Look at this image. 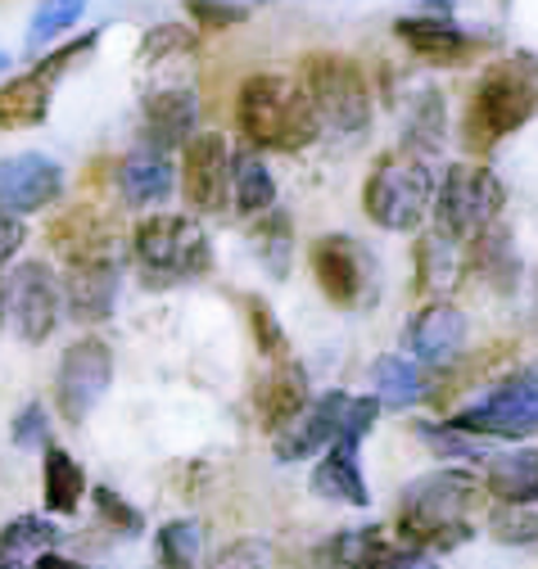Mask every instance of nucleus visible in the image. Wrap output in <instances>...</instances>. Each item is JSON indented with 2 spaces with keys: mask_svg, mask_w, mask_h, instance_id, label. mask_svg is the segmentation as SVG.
Segmentation results:
<instances>
[{
  "mask_svg": "<svg viewBox=\"0 0 538 569\" xmlns=\"http://www.w3.org/2000/svg\"><path fill=\"white\" fill-rule=\"evenodd\" d=\"M480 479L470 470L444 466L421 479H412L398 497V533L402 547H421V551H452L461 542L476 538V529L466 525V511L476 507Z\"/></svg>",
  "mask_w": 538,
  "mask_h": 569,
  "instance_id": "nucleus-1",
  "label": "nucleus"
},
{
  "mask_svg": "<svg viewBox=\"0 0 538 569\" xmlns=\"http://www.w3.org/2000/svg\"><path fill=\"white\" fill-rule=\"evenodd\" d=\"M236 122H240V136L249 140V150H281V154L312 146L321 131V118L303 96V87L281 73L245 78L236 100Z\"/></svg>",
  "mask_w": 538,
  "mask_h": 569,
  "instance_id": "nucleus-2",
  "label": "nucleus"
},
{
  "mask_svg": "<svg viewBox=\"0 0 538 569\" xmlns=\"http://www.w3.org/2000/svg\"><path fill=\"white\" fill-rule=\"evenodd\" d=\"M507 208V186L485 163H448L435 181L430 199V227L444 244H470L489 231Z\"/></svg>",
  "mask_w": 538,
  "mask_h": 569,
  "instance_id": "nucleus-3",
  "label": "nucleus"
},
{
  "mask_svg": "<svg viewBox=\"0 0 538 569\" xmlns=\"http://www.w3.org/2000/svg\"><path fill=\"white\" fill-rule=\"evenodd\" d=\"M131 258L155 284H177L213 271V240L190 212H150L131 231Z\"/></svg>",
  "mask_w": 538,
  "mask_h": 569,
  "instance_id": "nucleus-4",
  "label": "nucleus"
},
{
  "mask_svg": "<svg viewBox=\"0 0 538 569\" xmlns=\"http://www.w3.org/2000/svg\"><path fill=\"white\" fill-rule=\"evenodd\" d=\"M435 181H439V172L421 154H408V150L380 154L362 181V212L380 231H398V236L417 231L421 218H430Z\"/></svg>",
  "mask_w": 538,
  "mask_h": 569,
  "instance_id": "nucleus-5",
  "label": "nucleus"
},
{
  "mask_svg": "<svg viewBox=\"0 0 538 569\" xmlns=\"http://www.w3.org/2000/svg\"><path fill=\"white\" fill-rule=\"evenodd\" d=\"M380 416L376 393H345L330 389L317 402H308L286 430H277V461L295 466L317 452H326L335 439H367Z\"/></svg>",
  "mask_w": 538,
  "mask_h": 569,
  "instance_id": "nucleus-6",
  "label": "nucleus"
},
{
  "mask_svg": "<svg viewBox=\"0 0 538 569\" xmlns=\"http://www.w3.org/2000/svg\"><path fill=\"white\" fill-rule=\"evenodd\" d=\"M538 113V87L520 63H494L480 78V87L470 91L466 118H461V136L466 146L485 154L498 140H507L511 131H520L529 118Z\"/></svg>",
  "mask_w": 538,
  "mask_h": 569,
  "instance_id": "nucleus-7",
  "label": "nucleus"
},
{
  "mask_svg": "<svg viewBox=\"0 0 538 569\" xmlns=\"http://www.w3.org/2000/svg\"><path fill=\"white\" fill-rule=\"evenodd\" d=\"M299 87L312 100L321 127H335L349 140L371 131V87L349 54H308L299 68Z\"/></svg>",
  "mask_w": 538,
  "mask_h": 569,
  "instance_id": "nucleus-8",
  "label": "nucleus"
},
{
  "mask_svg": "<svg viewBox=\"0 0 538 569\" xmlns=\"http://www.w3.org/2000/svg\"><path fill=\"white\" fill-rule=\"evenodd\" d=\"M100 46V32H87L78 41H63L59 50L41 54L28 73L10 78L0 87V131H28V127H41L50 118V100H54V87L73 73V63L87 59L91 50Z\"/></svg>",
  "mask_w": 538,
  "mask_h": 569,
  "instance_id": "nucleus-9",
  "label": "nucleus"
},
{
  "mask_svg": "<svg viewBox=\"0 0 538 569\" xmlns=\"http://www.w3.org/2000/svg\"><path fill=\"white\" fill-rule=\"evenodd\" d=\"M63 295L59 276L46 258H23L0 280V321H10V330L23 343H46L59 326Z\"/></svg>",
  "mask_w": 538,
  "mask_h": 569,
  "instance_id": "nucleus-10",
  "label": "nucleus"
},
{
  "mask_svg": "<svg viewBox=\"0 0 538 569\" xmlns=\"http://www.w3.org/2000/svg\"><path fill=\"white\" fill-rule=\"evenodd\" d=\"M448 425L476 435V439H529V435H538V367L507 376L502 385H494L489 398L461 407Z\"/></svg>",
  "mask_w": 538,
  "mask_h": 569,
  "instance_id": "nucleus-11",
  "label": "nucleus"
},
{
  "mask_svg": "<svg viewBox=\"0 0 538 569\" xmlns=\"http://www.w3.org/2000/svg\"><path fill=\"white\" fill-rule=\"evenodd\" d=\"M113 385V348L96 335L78 339L69 352L59 358V371H54V402H59V416L69 425H87V416L104 402Z\"/></svg>",
  "mask_w": 538,
  "mask_h": 569,
  "instance_id": "nucleus-12",
  "label": "nucleus"
},
{
  "mask_svg": "<svg viewBox=\"0 0 538 569\" xmlns=\"http://www.w3.org/2000/svg\"><path fill=\"white\" fill-rule=\"evenodd\" d=\"M312 276H317V290L335 303V308H358L376 280V262L367 253L362 240L353 236H321L308 253Z\"/></svg>",
  "mask_w": 538,
  "mask_h": 569,
  "instance_id": "nucleus-13",
  "label": "nucleus"
},
{
  "mask_svg": "<svg viewBox=\"0 0 538 569\" xmlns=\"http://www.w3.org/2000/svg\"><path fill=\"white\" fill-rule=\"evenodd\" d=\"M181 194L195 212H222L231 203V146L222 131H195L186 140Z\"/></svg>",
  "mask_w": 538,
  "mask_h": 569,
  "instance_id": "nucleus-14",
  "label": "nucleus"
},
{
  "mask_svg": "<svg viewBox=\"0 0 538 569\" xmlns=\"http://www.w3.org/2000/svg\"><path fill=\"white\" fill-rule=\"evenodd\" d=\"M63 194V168L50 154L23 150L0 159V212L10 218H32V212L54 208Z\"/></svg>",
  "mask_w": 538,
  "mask_h": 569,
  "instance_id": "nucleus-15",
  "label": "nucleus"
},
{
  "mask_svg": "<svg viewBox=\"0 0 538 569\" xmlns=\"http://www.w3.org/2000/svg\"><path fill=\"white\" fill-rule=\"evenodd\" d=\"M466 335H470L466 312L457 303L435 299V303H426V308L412 312L408 330H402V352H408V362H421V367L439 371V367H448V362L461 358Z\"/></svg>",
  "mask_w": 538,
  "mask_h": 569,
  "instance_id": "nucleus-16",
  "label": "nucleus"
},
{
  "mask_svg": "<svg viewBox=\"0 0 538 569\" xmlns=\"http://www.w3.org/2000/svg\"><path fill=\"white\" fill-rule=\"evenodd\" d=\"M122 267L118 258H69V267H63V312H69L73 321H109L113 317V303H118V280Z\"/></svg>",
  "mask_w": 538,
  "mask_h": 569,
  "instance_id": "nucleus-17",
  "label": "nucleus"
},
{
  "mask_svg": "<svg viewBox=\"0 0 538 569\" xmlns=\"http://www.w3.org/2000/svg\"><path fill=\"white\" fill-rule=\"evenodd\" d=\"M141 131H146V150L159 154L186 150V140L199 131V96L190 87L150 91L141 104Z\"/></svg>",
  "mask_w": 538,
  "mask_h": 569,
  "instance_id": "nucleus-18",
  "label": "nucleus"
},
{
  "mask_svg": "<svg viewBox=\"0 0 538 569\" xmlns=\"http://www.w3.org/2000/svg\"><path fill=\"white\" fill-rule=\"evenodd\" d=\"M398 41L408 46L417 59L435 63V68H452V63H466L470 54H476V37H470L461 23L452 19H439V14H402L393 23Z\"/></svg>",
  "mask_w": 538,
  "mask_h": 569,
  "instance_id": "nucleus-19",
  "label": "nucleus"
},
{
  "mask_svg": "<svg viewBox=\"0 0 538 569\" xmlns=\"http://www.w3.org/2000/svg\"><path fill=\"white\" fill-rule=\"evenodd\" d=\"M362 439H335L312 466V492L335 507H371V488L362 475Z\"/></svg>",
  "mask_w": 538,
  "mask_h": 569,
  "instance_id": "nucleus-20",
  "label": "nucleus"
},
{
  "mask_svg": "<svg viewBox=\"0 0 538 569\" xmlns=\"http://www.w3.org/2000/svg\"><path fill=\"white\" fill-rule=\"evenodd\" d=\"M113 181H118V194L131 208H159L177 190V168H172V154H159V150H146L141 146V150H131L118 163Z\"/></svg>",
  "mask_w": 538,
  "mask_h": 569,
  "instance_id": "nucleus-21",
  "label": "nucleus"
},
{
  "mask_svg": "<svg viewBox=\"0 0 538 569\" xmlns=\"http://www.w3.org/2000/svg\"><path fill=\"white\" fill-rule=\"evenodd\" d=\"M312 402V389H308V371L299 362H277L272 371H267L253 389V407H258V420L267 425V430H286V425Z\"/></svg>",
  "mask_w": 538,
  "mask_h": 569,
  "instance_id": "nucleus-22",
  "label": "nucleus"
},
{
  "mask_svg": "<svg viewBox=\"0 0 538 569\" xmlns=\"http://www.w3.org/2000/svg\"><path fill=\"white\" fill-rule=\"evenodd\" d=\"M466 249H470V253H466L461 267L476 276V280H485L489 290H498V295H516V290H520L525 267H520V253H516L511 231H507L502 222H494L489 231H480Z\"/></svg>",
  "mask_w": 538,
  "mask_h": 569,
  "instance_id": "nucleus-23",
  "label": "nucleus"
},
{
  "mask_svg": "<svg viewBox=\"0 0 538 569\" xmlns=\"http://www.w3.org/2000/svg\"><path fill=\"white\" fill-rule=\"evenodd\" d=\"M448 140V104H444V91L435 87H421L408 96V104H402V150L408 154H439Z\"/></svg>",
  "mask_w": 538,
  "mask_h": 569,
  "instance_id": "nucleus-24",
  "label": "nucleus"
},
{
  "mask_svg": "<svg viewBox=\"0 0 538 569\" xmlns=\"http://www.w3.org/2000/svg\"><path fill=\"white\" fill-rule=\"evenodd\" d=\"M231 208L249 222L277 208V177L267 172L258 150H236L231 154Z\"/></svg>",
  "mask_w": 538,
  "mask_h": 569,
  "instance_id": "nucleus-25",
  "label": "nucleus"
},
{
  "mask_svg": "<svg viewBox=\"0 0 538 569\" xmlns=\"http://www.w3.org/2000/svg\"><path fill=\"white\" fill-rule=\"evenodd\" d=\"M41 497H46V511L50 516H73L87 497V475L73 461V452L63 448H46V466H41Z\"/></svg>",
  "mask_w": 538,
  "mask_h": 569,
  "instance_id": "nucleus-26",
  "label": "nucleus"
},
{
  "mask_svg": "<svg viewBox=\"0 0 538 569\" xmlns=\"http://www.w3.org/2000/svg\"><path fill=\"white\" fill-rule=\"evenodd\" d=\"M385 525H362V529H340L317 547L321 569H371V560L385 551Z\"/></svg>",
  "mask_w": 538,
  "mask_h": 569,
  "instance_id": "nucleus-27",
  "label": "nucleus"
},
{
  "mask_svg": "<svg viewBox=\"0 0 538 569\" xmlns=\"http://www.w3.org/2000/svg\"><path fill=\"white\" fill-rule=\"evenodd\" d=\"M249 244H253V258L262 262L267 276H277V280L290 276V262H295V222L286 218L281 208H272V212H262V218H253Z\"/></svg>",
  "mask_w": 538,
  "mask_h": 569,
  "instance_id": "nucleus-28",
  "label": "nucleus"
},
{
  "mask_svg": "<svg viewBox=\"0 0 538 569\" xmlns=\"http://www.w3.org/2000/svg\"><path fill=\"white\" fill-rule=\"evenodd\" d=\"M489 492L498 502H538V452H502L489 457Z\"/></svg>",
  "mask_w": 538,
  "mask_h": 569,
  "instance_id": "nucleus-29",
  "label": "nucleus"
},
{
  "mask_svg": "<svg viewBox=\"0 0 538 569\" xmlns=\"http://www.w3.org/2000/svg\"><path fill=\"white\" fill-rule=\"evenodd\" d=\"M371 385H376V402H380V407H393V411L421 402V393H426L417 362L398 358V352H389V358H380V362L371 367Z\"/></svg>",
  "mask_w": 538,
  "mask_h": 569,
  "instance_id": "nucleus-30",
  "label": "nucleus"
},
{
  "mask_svg": "<svg viewBox=\"0 0 538 569\" xmlns=\"http://www.w3.org/2000/svg\"><path fill=\"white\" fill-rule=\"evenodd\" d=\"M417 439L439 461H489L494 457V439H476V435L452 430V425H439V420H417Z\"/></svg>",
  "mask_w": 538,
  "mask_h": 569,
  "instance_id": "nucleus-31",
  "label": "nucleus"
},
{
  "mask_svg": "<svg viewBox=\"0 0 538 569\" xmlns=\"http://www.w3.org/2000/svg\"><path fill=\"white\" fill-rule=\"evenodd\" d=\"M87 6L91 0H41L32 14V28H28V50H46L59 37H69V28L87 14Z\"/></svg>",
  "mask_w": 538,
  "mask_h": 569,
  "instance_id": "nucleus-32",
  "label": "nucleus"
},
{
  "mask_svg": "<svg viewBox=\"0 0 538 569\" xmlns=\"http://www.w3.org/2000/svg\"><path fill=\"white\" fill-rule=\"evenodd\" d=\"M199 547H205V525L168 520L159 529V565L163 569H199Z\"/></svg>",
  "mask_w": 538,
  "mask_h": 569,
  "instance_id": "nucleus-33",
  "label": "nucleus"
},
{
  "mask_svg": "<svg viewBox=\"0 0 538 569\" xmlns=\"http://www.w3.org/2000/svg\"><path fill=\"white\" fill-rule=\"evenodd\" d=\"M59 525L54 520H46V516H19V520H10L6 529H0V547H10V551H19V556H41V551H59Z\"/></svg>",
  "mask_w": 538,
  "mask_h": 569,
  "instance_id": "nucleus-34",
  "label": "nucleus"
},
{
  "mask_svg": "<svg viewBox=\"0 0 538 569\" xmlns=\"http://www.w3.org/2000/svg\"><path fill=\"white\" fill-rule=\"evenodd\" d=\"M489 533H494V542H507V547H534L538 542V511L520 507V502H498V511L489 516Z\"/></svg>",
  "mask_w": 538,
  "mask_h": 569,
  "instance_id": "nucleus-35",
  "label": "nucleus"
},
{
  "mask_svg": "<svg viewBox=\"0 0 538 569\" xmlns=\"http://www.w3.org/2000/svg\"><path fill=\"white\" fill-rule=\"evenodd\" d=\"M245 308H249V330H253L258 352H262V358H272V362H286V358H290V339H286V330L277 326L272 308H267L262 299H245Z\"/></svg>",
  "mask_w": 538,
  "mask_h": 569,
  "instance_id": "nucleus-36",
  "label": "nucleus"
},
{
  "mask_svg": "<svg viewBox=\"0 0 538 569\" xmlns=\"http://www.w3.org/2000/svg\"><path fill=\"white\" fill-rule=\"evenodd\" d=\"M457 271H461L457 244H444V240L430 236V240L417 249V276H421V284H430V290H439V284H448V280H457Z\"/></svg>",
  "mask_w": 538,
  "mask_h": 569,
  "instance_id": "nucleus-37",
  "label": "nucleus"
},
{
  "mask_svg": "<svg viewBox=\"0 0 538 569\" xmlns=\"http://www.w3.org/2000/svg\"><path fill=\"white\" fill-rule=\"evenodd\" d=\"M91 497H96V516H100V520H104L113 533H122V538H137V533H146V516H141L137 507H131L127 497H118V492H113V488H104V483H100Z\"/></svg>",
  "mask_w": 538,
  "mask_h": 569,
  "instance_id": "nucleus-38",
  "label": "nucleus"
},
{
  "mask_svg": "<svg viewBox=\"0 0 538 569\" xmlns=\"http://www.w3.org/2000/svg\"><path fill=\"white\" fill-rule=\"evenodd\" d=\"M272 560H277V547L267 538H236L213 556L209 569H272Z\"/></svg>",
  "mask_w": 538,
  "mask_h": 569,
  "instance_id": "nucleus-39",
  "label": "nucleus"
},
{
  "mask_svg": "<svg viewBox=\"0 0 538 569\" xmlns=\"http://www.w3.org/2000/svg\"><path fill=\"white\" fill-rule=\"evenodd\" d=\"M10 439H14V448H23V452H46V448H50V416H46L41 402H28V407L14 416Z\"/></svg>",
  "mask_w": 538,
  "mask_h": 569,
  "instance_id": "nucleus-40",
  "label": "nucleus"
},
{
  "mask_svg": "<svg viewBox=\"0 0 538 569\" xmlns=\"http://www.w3.org/2000/svg\"><path fill=\"white\" fill-rule=\"evenodd\" d=\"M186 10L205 32H227V28H236L245 19L240 0H186Z\"/></svg>",
  "mask_w": 538,
  "mask_h": 569,
  "instance_id": "nucleus-41",
  "label": "nucleus"
},
{
  "mask_svg": "<svg viewBox=\"0 0 538 569\" xmlns=\"http://www.w3.org/2000/svg\"><path fill=\"white\" fill-rule=\"evenodd\" d=\"M195 50V32L190 28H150V37H146V59H159V54H190Z\"/></svg>",
  "mask_w": 538,
  "mask_h": 569,
  "instance_id": "nucleus-42",
  "label": "nucleus"
},
{
  "mask_svg": "<svg viewBox=\"0 0 538 569\" xmlns=\"http://www.w3.org/2000/svg\"><path fill=\"white\" fill-rule=\"evenodd\" d=\"M371 569H444V565L435 560V551H421V547H385L371 560Z\"/></svg>",
  "mask_w": 538,
  "mask_h": 569,
  "instance_id": "nucleus-43",
  "label": "nucleus"
},
{
  "mask_svg": "<svg viewBox=\"0 0 538 569\" xmlns=\"http://www.w3.org/2000/svg\"><path fill=\"white\" fill-rule=\"evenodd\" d=\"M28 244V227L23 218H10V212H0V267H10L19 258V249Z\"/></svg>",
  "mask_w": 538,
  "mask_h": 569,
  "instance_id": "nucleus-44",
  "label": "nucleus"
},
{
  "mask_svg": "<svg viewBox=\"0 0 538 569\" xmlns=\"http://www.w3.org/2000/svg\"><path fill=\"white\" fill-rule=\"evenodd\" d=\"M32 569H87V565L69 560V556H59V551H41V556L32 560Z\"/></svg>",
  "mask_w": 538,
  "mask_h": 569,
  "instance_id": "nucleus-45",
  "label": "nucleus"
},
{
  "mask_svg": "<svg viewBox=\"0 0 538 569\" xmlns=\"http://www.w3.org/2000/svg\"><path fill=\"white\" fill-rule=\"evenodd\" d=\"M0 569H28V556L10 551V547H0Z\"/></svg>",
  "mask_w": 538,
  "mask_h": 569,
  "instance_id": "nucleus-46",
  "label": "nucleus"
},
{
  "mask_svg": "<svg viewBox=\"0 0 538 569\" xmlns=\"http://www.w3.org/2000/svg\"><path fill=\"white\" fill-rule=\"evenodd\" d=\"M529 317H534V326H538V267H534V276H529Z\"/></svg>",
  "mask_w": 538,
  "mask_h": 569,
  "instance_id": "nucleus-47",
  "label": "nucleus"
},
{
  "mask_svg": "<svg viewBox=\"0 0 538 569\" xmlns=\"http://www.w3.org/2000/svg\"><path fill=\"white\" fill-rule=\"evenodd\" d=\"M421 6H426L430 14H439V19H448V10L457 6V0H421Z\"/></svg>",
  "mask_w": 538,
  "mask_h": 569,
  "instance_id": "nucleus-48",
  "label": "nucleus"
},
{
  "mask_svg": "<svg viewBox=\"0 0 538 569\" xmlns=\"http://www.w3.org/2000/svg\"><path fill=\"white\" fill-rule=\"evenodd\" d=\"M6 63H10V54H6V50H0V73H6Z\"/></svg>",
  "mask_w": 538,
  "mask_h": 569,
  "instance_id": "nucleus-49",
  "label": "nucleus"
}]
</instances>
